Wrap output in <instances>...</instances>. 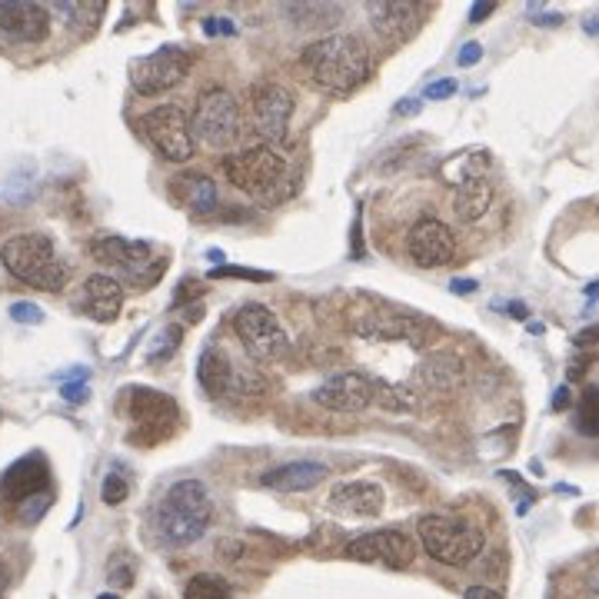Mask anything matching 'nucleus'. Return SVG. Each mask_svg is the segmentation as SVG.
I'll list each match as a JSON object with an SVG mask.
<instances>
[{"label": "nucleus", "mask_w": 599, "mask_h": 599, "mask_svg": "<svg viewBox=\"0 0 599 599\" xmlns=\"http://www.w3.org/2000/svg\"><path fill=\"white\" fill-rule=\"evenodd\" d=\"M370 14V24L374 31L384 37V41H400L413 31L417 24V8L407 4V0H397V4H370L367 8Z\"/></svg>", "instance_id": "23"}, {"label": "nucleus", "mask_w": 599, "mask_h": 599, "mask_svg": "<svg viewBox=\"0 0 599 599\" xmlns=\"http://www.w3.org/2000/svg\"><path fill=\"white\" fill-rule=\"evenodd\" d=\"M0 586H4V576H0Z\"/></svg>", "instance_id": "46"}, {"label": "nucleus", "mask_w": 599, "mask_h": 599, "mask_svg": "<svg viewBox=\"0 0 599 599\" xmlns=\"http://www.w3.org/2000/svg\"><path fill=\"white\" fill-rule=\"evenodd\" d=\"M566 407H569V390L559 387V390L553 393V410H566Z\"/></svg>", "instance_id": "41"}, {"label": "nucleus", "mask_w": 599, "mask_h": 599, "mask_svg": "<svg viewBox=\"0 0 599 599\" xmlns=\"http://www.w3.org/2000/svg\"><path fill=\"white\" fill-rule=\"evenodd\" d=\"M11 317H14L18 323H27V326L44 323V310L34 307V303H14V307H11Z\"/></svg>", "instance_id": "33"}, {"label": "nucleus", "mask_w": 599, "mask_h": 599, "mask_svg": "<svg viewBox=\"0 0 599 599\" xmlns=\"http://www.w3.org/2000/svg\"><path fill=\"white\" fill-rule=\"evenodd\" d=\"M124 413L131 417L134 430H131V443L137 446H157L167 436H174L177 430V403L174 397L151 390V387H127L124 397Z\"/></svg>", "instance_id": "7"}, {"label": "nucleus", "mask_w": 599, "mask_h": 599, "mask_svg": "<svg viewBox=\"0 0 599 599\" xmlns=\"http://www.w3.org/2000/svg\"><path fill=\"white\" fill-rule=\"evenodd\" d=\"M530 18H533L536 24H553V27H556V24H563V14H536L533 8H530Z\"/></svg>", "instance_id": "40"}, {"label": "nucleus", "mask_w": 599, "mask_h": 599, "mask_svg": "<svg viewBox=\"0 0 599 599\" xmlns=\"http://www.w3.org/2000/svg\"><path fill=\"white\" fill-rule=\"evenodd\" d=\"M407 254L417 267H446L456 254V236L453 230L436 217H420L407 233Z\"/></svg>", "instance_id": "15"}, {"label": "nucleus", "mask_w": 599, "mask_h": 599, "mask_svg": "<svg viewBox=\"0 0 599 599\" xmlns=\"http://www.w3.org/2000/svg\"><path fill=\"white\" fill-rule=\"evenodd\" d=\"M90 257L107 264V267H117L120 274H124V280H131L134 287H154L167 270L164 257L151 260L147 240L103 236V240H97V244H90Z\"/></svg>", "instance_id": "8"}, {"label": "nucleus", "mask_w": 599, "mask_h": 599, "mask_svg": "<svg viewBox=\"0 0 599 599\" xmlns=\"http://www.w3.org/2000/svg\"><path fill=\"white\" fill-rule=\"evenodd\" d=\"M213 520V500L200 479H177L154 507V533L167 550L197 543Z\"/></svg>", "instance_id": "3"}, {"label": "nucleus", "mask_w": 599, "mask_h": 599, "mask_svg": "<svg viewBox=\"0 0 599 599\" xmlns=\"http://www.w3.org/2000/svg\"><path fill=\"white\" fill-rule=\"evenodd\" d=\"M144 137L154 144V151L170 164H187L193 157V137H190V120L177 103H160L144 113L141 120Z\"/></svg>", "instance_id": "11"}, {"label": "nucleus", "mask_w": 599, "mask_h": 599, "mask_svg": "<svg viewBox=\"0 0 599 599\" xmlns=\"http://www.w3.org/2000/svg\"><path fill=\"white\" fill-rule=\"evenodd\" d=\"M177 340H180V330H164V336L157 340V346H154V353H151V364H160V359H167L170 353H174V346H177Z\"/></svg>", "instance_id": "32"}, {"label": "nucleus", "mask_w": 599, "mask_h": 599, "mask_svg": "<svg viewBox=\"0 0 599 599\" xmlns=\"http://www.w3.org/2000/svg\"><path fill=\"white\" fill-rule=\"evenodd\" d=\"M326 479V466L323 463H287V466H277L270 473H264L260 484L267 490H280V493H300V490H313L317 484Z\"/></svg>", "instance_id": "22"}, {"label": "nucleus", "mask_w": 599, "mask_h": 599, "mask_svg": "<svg viewBox=\"0 0 599 599\" xmlns=\"http://www.w3.org/2000/svg\"><path fill=\"white\" fill-rule=\"evenodd\" d=\"M0 31L14 44H41L51 34V11L41 4H0Z\"/></svg>", "instance_id": "18"}, {"label": "nucleus", "mask_w": 599, "mask_h": 599, "mask_svg": "<svg viewBox=\"0 0 599 599\" xmlns=\"http://www.w3.org/2000/svg\"><path fill=\"white\" fill-rule=\"evenodd\" d=\"M210 277L213 280H220V277H236V280H274V274H264V270H247V267H217V270H210Z\"/></svg>", "instance_id": "31"}, {"label": "nucleus", "mask_w": 599, "mask_h": 599, "mask_svg": "<svg viewBox=\"0 0 599 599\" xmlns=\"http://www.w3.org/2000/svg\"><path fill=\"white\" fill-rule=\"evenodd\" d=\"M251 120L254 131L267 141V147L274 141H284L293 120V93L277 80H260L251 90Z\"/></svg>", "instance_id": "13"}, {"label": "nucleus", "mask_w": 599, "mask_h": 599, "mask_svg": "<svg viewBox=\"0 0 599 599\" xmlns=\"http://www.w3.org/2000/svg\"><path fill=\"white\" fill-rule=\"evenodd\" d=\"M190 137H200V144H207L213 151H223L240 141V107L226 87H210L200 93Z\"/></svg>", "instance_id": "9"}, {"label": "nucleus", "mask_w": 599, "mask_h": 599, "mask_svg": "<svg viewBox=\"0 0 599 599\" xmlns=\"http://www.w3.org/2000/svg\"><path fill=\"white\" fill-rule=\"evenodd\" d=\"M167 190H170V200L180 210H187L190 217H207V213L217 210V184L207 174H200V170L174 174Z\"/></svg>", "instance_id": "19"}, {"label": "nucleus", "mask_w": 599, "mask_h": 599, "mask_svg": "<svg viewBox=\"0 0 599 599\" xmlns=\"http://www.w3.org/2000/svg\"><path fill=\"white\" fill-rule=\"evenodd\" d=\"M453 93H456V80H450V77H443V80H436V84L426 87V97L430 100H450Z\"/></svg>", "instance_id": "35"}, {"label": "nucleus", "mask_w": 599, "mask_h": 599, "mask_svg": "<svg viewBox=\"0 0 599 599\" xmlns=\"http://www.w3.org/2000/svg\"><path fill=\"white\" fill-rule=\"evenodd\" d=\"M300 64L317 90L330 97H346L374 74V57L367 44L353 34H326L303 47Z\"/></svg>", "instance_id": "1"}, {"label": "nucleus", "mask_w": 599, "mask_h": 599, "mask_svg": "<svg viewBox=\"0 0 599 599\" xmlns=\"http://www.w3.org/2000/svg\"><path fill=\"white\" fill-rule=\"evenodd\" d=\"M346 556L356 563H384L393 569H407L417 559V546L400 530H374L364 536H353L346 543Z\"/></svg>", "instance_id": "14"}, {"label": "nucleus", "mask_w": 599, "mask_h": 599, "mask_svg": "<svg viewBox=\"0 0 599 599\" xmlns=\"http://www.w3.org/2000/svg\"><path fill=\"white\" fill-rule=\"evenodd\" d=\"M230 377H233V367H230V359L220 353V350H207L200 356V364H197V380L200 387L210 393V397H223L230 390Z\"/></svg>", "instance_id": "24"}, {"label": "nucleus", "mask_w": 599, "mask_h": 599, "mask_svg": "<svg viewBox=\"0 0 599 599\" xmlns=\"http://www.w3.org/2000/svg\"><path fill=\"white\" fill-rule=\"evenodd\" d=\"M420 543H423V550L436 563H443V566H466L479 553H484L487 536H484V530L473 526L463 517H440V513H433V517L420 520Z\"/></svg>", "instance_id": "6"}, {"label": "nucleus", "mask_w": 599, "mask_h": 599, "mask_svg": "<svg viewBox=\"0 0 599 599\" xmlns=\"http://www.w3.org/2000/svg\"><path fill=\"white\" fill-rule=\"evenodd\" d=\"M127 497H131V476H127V473H120V469L107 473V476H103V484H100V500H103L107 507H120Z\"/></svg>", "instance_id": "27"}, {"label": "nucleus", "mask_w": 599, "mask_h": 599, "mask_svg": "<svg viewBox=\"0 0 599 599\" xmlns=\"http://www.w3.org/2000/svg\"><path fill=\"white\" fill-rule=\"evenodd\" d=\"M377 397V384L367 374H336L313 390V403L333 413H359Z\"/></svg>", "instance_id": "16"}, {"label": "nucleus", "mask_w": 599, "mask_h": 599, "mask_svg": "<svg viewBox=\"0 0 599 599\" xmlns=\"http://www.w3.org/2000/svg\"><path fill=\"white\" fill-rule=\"evenodd\" d=\"M330 510L343 517H377L384 510V490L370 479H346L330 493Z\"/></svg>", "instance_id": "20"}, {"label": "nucleus", "mask_w": 599, "mask_h": 599, "mask_svg": "<svg viewBox=\"0 0 599 599\" xmlns=\"http://www.w3.org/2000/svg\"><path fill=\"white\" fill-rule=\"evenodd\" d=\"M97 599H120V596H113V592H103V596H97Z\"/></svg>", "instance_id": "45"}, {"label": "nucleus", "mask_w": 599, "mask_h": 599, "mask_svg": "<svg viewBox=\"0 0 599 599\" xmlns=\"http://www.w3.org/2000/svg\"><path fill=\"white\" fill-rule=\"evenodd\" d=\"M290 18H293V21H303L307 27H317L320 21H326V24L336 21L340 11H336V8H317V4H307V8L297 4V8H290Z\"/></svg>", "instance_id": "30"}, {"label": "nucleus", "mask_w": 599, "mask_h": 599, "mask_svg": "<svg viewBox=\"0 0 599 599\" xmlns=\"http://www.w3.org/2000/svg\"><path fill=\"white\" fill-rule=\"evenodd\" d=\"M463 599H503L493 586H469L466 592H463Z\"/></svg>", "instance_id": "39"}, {"label": "nucleus", "mask_w": 599, "mask_h": 599, "mask_svg": "<svg viewBox=\"0 0 599 599\" xmlns=\"http://www.w3.org/2000/svg\"><path fill=\"white\" fill-rule=\"evenodd\" d=\"M190 67H193L190 51L167 44V47H157L154 54L137 57V60L131 64V84H134L137 93L157 97V93L174 90L177 84H184L187 74H190Z\"/></svg>", "instance_id": "12"}, {"label": "nucleus", "mask_w": 599, "mask_h": 599, "mask_svg": "<svg viewBox=\"0 0 599 599\" xmlns=\"http://www.w3.org/2000/svg\"><path fill=\"white\" fill-rule=\"evenodd\" d=\"M47 484H51V469H47L44 456L31 453V456L18 459L14 466H8V473L0 476V497L14 507H24V503L37 500L41 493L47 497Z\"/></svg>", "instance_id": "17"}, {"label": "nucleus", "mask_w": 599, "mask_h": 599, "mask_svg": "<svg viewBox=\"0 0 599 599\" xmlns=\"http://www.w3.org/2000/svg\"><path fill=\"white\" fill-rule=\"evenodd\" d=\"M596 387H586L583 390V400H579V413H576V423H579V433L583 436H596L599 433V417H596Z\"/></svg>", "instance_id": "29"}, {"label": "nucleus", "mask_w": 599, "mask_h": 599, "mask_svg": "<svg viewBox=\"0 0 599 599\" xmlns=\"http://www.w3.org/2000/svg\"><path fill=\"white\" fill-rule=\"evenodd\" d=\"M57 11L74 27H93L103 14V4H57Z\"/></svg>", "instance_id": "28"}, {"label": "nucleus", "mask_w": 599, "mask_h": 599, "mask_svg": "<svg viewBox=\"0 0 599 599\" xmlns=\"http://www.w3.org/2000/svg\"><path fill=\"white\" fill-rule=\"evenodd\" d=\"M443 180L453 187V210L463 223L479 220L493 203V184H490V154L469 151L453 157L443 167Z\"/></svg>", "instance_id": "5"}, {"label": "nucleus", "mask_w": 599, "mask_h": 599, "mask_svg": "<svg viewBox=\"0 0 599 599\" xmlns=\"http://www.w3.org/2000/svg\"><path fill=\"white\" fill-rule=\"evenodd\" d=\"M450 290H453V293H473V290H476V280H453Z\"/></svg>", "instance_id": "42"}, {"label": "nucleus", "mask_w": 599, "mask_h": 599, "mask_svg": "<svg viewBox=\"0 0 599 599\" xmlns=\"http://www.w3.org/2000/svg\"><path fill=\"white\" fill-rule=\"evenodd\" d=\"M0 264H4L21 284L34 290L57 293L67 284V264L57 257L51 236L44 233H18L0 247Z\"/></svg>", "instance_id": "4"}, {"label": "nucleus", "mask_w": 599, "mask_h": 599, "mask_svg": "<svg viewBox=\"0 0 599 599\" xmlns=\"http://www.w3.org/2000/svg\"><path fill=\"white\" fill-rule=\"evenodd\" d=\"M184 599H230V586L217 573H197L184 586Z\"/></svg>", "instance_id": "25"}, {"label": "nucleus", "mask_w": 599, "mask_h": 599, "mask_svg": "<svg viewBox=\"0 0 599 599\" xmlns=\"http://www.w3.org/2000/svg\"><path fill=\"white\" fill-rule=\"evenodd\" d=\"M510 313H513V317H526V307H523V303H510Z\"/></svg>", "instance_id": "44"}, {"label": "nucleus", "mask_w": 599, "mask_h": 599, "mask_svg": "<svg viewBox=\"0 0 599 599\" xmlns=\"http://www.w3.org/2000/svg\"><path fill=\"white\" fill-rule=\"evenodd\" d=\"M203 27H207V34H210V37H217V34L233 37V34H236V27H233L230 21H223V18H207V21H203Z\"/></svg>", "instance_id": "37"}, {"label": "nucleus", "mask_w": 599, "mask_h": 599, "mask_svg": "<svg viewBox=\"0 0 599 599\" xmlns=\"http://www.w3.org/2000/svg\"><path fill=\"white\" fill-rule=\"evenodd\" d=\"M220 167L236 190H244L260 207H280L297 193V174L290 160L267 144L230 154Z\"/></svg>", "instance_id": "2"}, {"label": "nucleus", "mask_w": 599, "mask_h": 599, "mask_svg": "<svg viewBox=\"0 0 599 599\" xmlns=\"http://www.w3.org/2000/svg\"><path fill=\"white\" fill-rule=\"evenodd\" d=\"M417 110H420V100H417V97H413V100L407 97V100L397 103V113H417Z\"/></svg>", "instance_id": "43"}, {"label": "nucleus", "mask_w": 599, "mask_h": 599, "mask_svg": "<svg viewBox=\"0 0 599 599\" xmlns=\"http://www.w3.org/2000/svg\"><path fill=\"white\" fill-rule=\"evenodd\" d=\"M107 579H110V586H120V589H127V586H134V579H137V563H134V556L131 553H113L110 556V566H107Z\"/></svg>", "instance_id": "26"}, {"label": "nucleus", "mask_w": 599, "mask_h": 599, "mask_svg": "<svg viewBox=\"0 0 599 599\" xmlns=\"http://www.w3.org/2000/svg\"><path fill=\"white\" fill-rule=\"evenodd\" d=\"M493 11H497V4H493V0H479V4H476V8L469 11V21H473V24H479V21H487V18H490Z\"/></svg>", "instance_id": "38"}, {"label": "nucleus", "mask_w": 599, "mask_h": 599, "mask_svg": "<svg viewBox=\"0 0 599 599\" xmlns=\"http://www.w3.org/2000/svg\"><path fill=\"white\" fill-rule=\"evenodd\" d=\"M233 333L244 343V350L254 359H264V364H274V359H284L290 353V336L280 326V320L264 307V303H244L233 313Z\"/></svg>", "instance_id": "10"}, {"label": "nucleus", "mask_w": 599, "mask_h": 599, "mask_svg": "<svg viewBox=\"0 0 599 599\" xmlns=\"http://www.w3.org/2000/svg\"><path fill=\"white\" fill-rule=\"evenodd\" d=\"M120 307H124V290H120L117 280L93 274L84 284V310L97 320V323H113L120 317Z\"/></svg>", "instance_id": "21"}, {"label": "nucleus", "mask_w": 599, "mask_h": 599, "mask_svg": "<svg viewBox=\"0 0 599 599\" xmlns=\"http://www.w3.org/2000/svg\"><path fill=\"white\" fill-rule=\"evenodd\" d=\"M60 397H64L67 403H84V400H87V380H67V384L60 387Z\"/></svg>", "instance_id": "34"}, {"label": "nucleus", "mask_w": 599, "mask_h": 599, "mask_svg": "<svg viewBox=\"0 0 599 599\" xmlns=\"http://www.w3.org/2000/svg\"><path fill=\"white\" fill-rule=\"evenodd\" d=\"M479 57H484V47H479L476 41H469V44H463V51H459V67H473V64H479Z\"/></svg>", "instance_id": "36"}]
</instances>
